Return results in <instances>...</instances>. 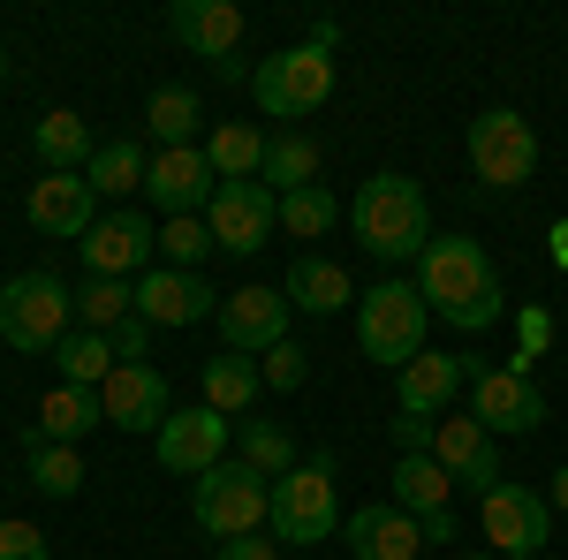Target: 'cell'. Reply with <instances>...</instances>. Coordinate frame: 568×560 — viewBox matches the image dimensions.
<instances>
[{"label": "cell", "instance_id": "1", "mask_svg": "<svg viewBox=\"0 0 568 560\" xmlns=\"http://www.w3.org/2000/svg\"><path fill=\"white\" fill-rule=\"evenodd\" d=\"M417 296L433 303V318H447L455 334H485L508 310V288H500L478 235H433L417 251Z\"/></svg>", "mask_w": 568, "mask_h": 560}, {"label": "cell", "instance_id": "2", "mask_svg": "<svg viewBox=\"0 0 568 560\" xmlns=\"http://www.w3.org/2000/svg\"><path fill=\"white\" fill-rule=\"evenodd\" d=\"M349 227L379 265H402L433 243V205H425V190L409 174H372L349 197Z\"/></svg>", "mask_w": 568, "mask_h": 560}, {"label": "cell", "instance_id": "3", "mask_svg": "<svg viewBox=\"0 0 568 560\" xmlns=\"http://www.w3.org/2000/svg\"><path fill=\"white\" fill-rule=\"evenodd\" d=\"M69 318H77V288L61 273L31 265V273L0 281V342L16 356H53L69 342Z\"/></svg>", "mask_w": 568, "mask_h": 560}, {"label": "cell", "instance_id": "4", "mask_svg": "<svg viewBox=\"0 0 568 560\" xmlns=\"http://www.w3.org/2000/svg\"><path fill=\"white\" fill-rule=\"evenodd\" d=\"M425 326H433V303L417 296V281H379V288H364L356 296V348L372 356V364H387L402 371L409 356H425Z\"/></svg>", "mask_w": 568, "mask_h": 560}, {"label": "cell", "instance_id": "5", "mask_svg": "<svg viewBox=\"0 0 568 560\" xmlns=\"http://www.w3.org/2000/svg\"><path fill=\"white\" fill-rule=\"evenodd\" d=\"M273 546H326L342 530V485H334V455L296 462L288 477H273V508H265Z\"/></svg>", "mask_w": 568, "mask_h": 560}, {"label": "cell", "instance_id": "6", "mask_svg": "<svg viewBox=\"0 0 568 560\" xmlns=\"http://www.w3.org/2000/svg\"><path fill=\"white\" fill-rule=\"evenodd\" d=\"M251 99L265 106V122H304L334 99V53L326 45H281L251 69Z\"/></svg>", "mask_w": 568, "mask_h": 560}, {"label": "cell", "instance_id": "7", "mask_svg": "<svg viewBox=\"0 0 568 560\" xmlns=\"http://www.w3.org/2000/svg\"><path fill=\"white\" fill-rule=\"evenodd\" d=\"M265 508H273V477H258L251 462H213V470L197 477V492H190V516H197V530L205 538H251V530H265Z\"/></svg>", "mask_w": 568, "mask_h": 560}, {"label": "cell", "instance_id": "8", "mask_svg": "<svg viewBox=\"0 0 568 560\" xmlns=\"http://www.w3.org/2000/svg\"><path fill=\"white\" fill-rule=\"evenodd\" d=\"M470 174H478L485 190H500V197H516L530 174H538V136L516 106H485L478 122H470Z\"/></svg>", "mask_w": 568, "mask_h": 560}, {"label": "cell", "instance_id": "9", "mask_svg": "<svg viewBox=\"0 0 568 560\" xmlns=\"http://www.w3.org/2000/svg\"><path fill=\"white\" fill-rule=\"evenodd\" d=\"M470 417L493 439L500 431L508 439H530V431L546 425V394L530 387V371H516V364H470Z\"/></svg>", "mask_w": 568, "mask_h": 560}, {"label": "cell", "instance_id": "10", "mask_svg": "<svg viewBox=\"0 0 568 560\" xmlns=\"http://www.w3.org/2000/svg\"><path fill=\"white\" fill-rule=\"evenodd\" d=\"M205 227H213V251L251 258V251H265V235L281 227V197L265 182H220L213 205H205Z\"/></svg>", "mask_w": 568, "mask_h": 560}, {"label": "cell", "instance_id": "11", "mask_svg": "<svg viewBox=\"0 0 568 560\" xmlns=\"http://www.w3.org/2000/svg\"><path fill=\"white\" fill-rule=\"evenodd\" d=\"M99 417L114 431H152L175 417V401H168V371L160 364H114L106 371V387H99Z\"/></svg>", "mask_w": 568, "mask_h": 560}, {"label": "cell", "instance_id": "12", "mask_svg": "<svg viewBox=\"0 0 568 560\" xmlns=\"http://www.w3.org/2000/svg\"><path fill=\"white\" fill-rule=\"evenodd\" d=\"M77 251H84L91 281H130V273H144V258L160 251V227L144 213H130V205H114V213H99V227H91Z\"/></svg>", "mask_w": 568, "mask_h": 560}, {"label": "cell", "instance_id": "13", "mask_svg": "<svg viewBox=\"0 0 568 560\" xmlns=\"http://www.w3.org/2000/svg\"><path fill=\"white\" fill-rule=\"evenodd\" d=\"M478 522L508 560H546V522H554V508L530 485H493L478 500Z\"/></svg>", "mask_w": 568, "mask_h": 560}, {"label": "cell", "instance_id": "14", "mask_svg": "<svg viewBox=\"0 0 568 560\" xmlns=\"http://www.w3.org/2000/svg\"><path fill=\"white\" fill-rule=\"evenodd\" d=\"M227 439H235V425L197 401V409H175V417L160 425L152 455H160V470H175V477H205L213 462H227Z\"/></svg>", "mask_w": 568, "mask_h": 560}, {"label": "cell", "instance_id": "15", "mask_svg": "<svg viewBox=\"0 0 568 560\" xmlns=\"http://www.w3.org/2000/svg\"><path fill=\"white\" fill-rule=\"evenodd\" d=\"M220 174L205 160V144H175V152H152V174H144V197L160 205L168 220H197L213 205Z\"/></svg>", "mask_w": 568, "mask_h": 560}, {"label": "cell", "instance_id": "16", "mask_svg": "<svg viewBox=\"0 0 568 560\" xmlns=\"http://www.w3.org/2000/svg\"><path fill=\"white\" fill-rule=\"evenodd\" d=\"M23 220L39 235H53V243H84L91 227H99V190H91L84 174H39L23 190Z\"/></svg>", "mask_w": 568, "mask_h": 560}, {"label": "cell", "instance_id": "17", "mask_svg": "<svg viewBox=\"0 0 568 560\" xmlns=\"http://www.w3.org/2000/svg\"><path fill=\"white\" fill-rule=\"evenodd\" d=\"M205 310L220 318V296L205 273H175V265H144L136 273V318L144 326H205Z\"/></svg>", "mask_w": 568, "mask_h": 560}, {"label": "cell", "instance_id": "18", "mask_svg": "<svg viewBox=\"0 0 568 560\" xmlns=\"http://www.w3.org/2000/svg\"><path fill=\"white\" fill-rule=\"evenodd\" d=\"M470 364H478V356H447V348L409 356V364L394 371V409H409V417H447L455 394H470Z\"/></svg>", "mask_w": 568, "mask_h": 560}, {"label": "cell", "instance_id": "19", "mask_svg": "<svg viewBox=\"0 0 568 560\" xmlns=\"http://www.w3.org/2000/svg\"><path fill=\"white\" fill-rule=\"evenodd\" d=\"M433 462L455 477V485H470V492L485 500V492L500 485V439H493L470 409H463V417L447 409V417H439V439H433Z\"/></svg>", "mask_w": 568, "mask_h": 560}, {"label": "cell", "instance_id": "20", "mask_svg": "<svg viewBox=\"0 0 568 560\" xmlns=\"http://www.w3.org/2000/svg\"><path fill=\"white\" fill-rule=\"evenodd\" d=\"M220 342L235 356H265V348L288 342V296L281 288H235L220 296Z\"/></svg>", "mask_w": 568, "mask_h": 560}, {"label": "cell", "instance_id": "21", "mask_svg": "<svg viewBox=\"0 0 568 560\" xmlns=\"http://www.w3.org/2000/svg\"><path fill=\"white\" fill-rule=\"evenodd\" d=\"M342 546L356 560H417L425 553V522L409 516V508H394V500H372V508H356L342 522Z\"/></svg>", "mask_w": 568, "mask_h": 560}, {"label": "cell", "instance_id": "22", "mask_svg": "<svg viewBox=\"0 0 568 560\" xmlns=\"http://www.w3.org/2000/svg\"><path fill=\"white\" fill-rule=\"evenodd\" d=\"M168 31H175V45H190L197 61H235V45H243V8H235V0H175V8H168Z\"/></svg>", "mask_w": 568, "mask_h": 560}, {"label": "cell", "instance_id": "23", "mask_svg": "<svg viewBox=\"0 0 568 560\" xmlns=\"http://www.w3.org/2000/svg\"><path fill=\"white\" fill-rule=\"evenodd\" d=\"M31 152H39L45 174H84L91 152H99V136H91L84 114H69V106H53V114H39L31 122Z\"/></svg>", "mask_w": 568, "mask_h": 560}, {"label": "cell", "instance_id": "24", "mask_svg": "<svg viewBox=\"0 0 568 560\" xmlns=\"http://www.w3.org/2000/svg\"><path fill=\"white\" fill-rule=\"evenodd\" d=\"M281 296H288V310H311V318L356 310V288H349V273H342L334 258H296L288 281H281Z\"/></svg>", "mask_w": 568, "mask_h": 560}, {"label": "cell", "instance_id": "25", "mask_svg": "<svg viewBox=\"0 0 568 560\" xmlns=\"http://www.w3.org/2000/svg\"><path fill=\"white\" fill-rule=\"evenodd\" d=\"M318 174H326V152H318V136H304V130L265 136V167H258V182L273 190V197H288V190H311Z\"/></svg>", "mask_w": 568, "mask_h": 560}, {"label": "cell", "instance_id": "26", "mask_svg": "<svg viewBox=\"0 0 568 560\" xmlns=\"http://www.w3.org/2000/svg\"><path fill=\"white\" fill-rule=\"evenodd\" d=\"M394 508H409V516L417 522H439V516H455V508H447V485H455V477L439 470L433 455H394Z\"/></svg>", "mask_w": 568, "mask_h": 560}, {"label": "cell", "instance_id": "27", "mask_svg": "<svg viewBox=\"0 0 568 560\" xmlns=\"http://www.w3.org/2000/svg\"><path fill=\"white\" fill-rule=\"evenodd\" d=\"M23 470L39 485L45 500H77L84 492V447H61L45 431H23Z\"/></svg>", "mask_w": 568, "mask_h": 560}, {"label": "cell", "instance_id": "28", "mask_svg": "<svg viewBox=\"0 0 568 560\" xmlns=\"http://www.w3.org/2000/svg\"><path fill=\"white\" fill-rule=\"evenodd\" d=\"M197 122H205V99H197L190 84H160L152 99H144V136H152L160 152L190 144V136H197Z\"/></svg>", "mask_w": 568, "mask_h": 560}, {"label": "cell", "instance_id": "29", "mask_svg": "<svg viewBox=\"0 0 568 560\" xmlns=\"http://www.w3.org/2000/svg\"><path fill=\"white\" fill-rule=\"evenodd\" d=\"M91 425H106V417H99V387H53L39 401V417H31V431L61 439V447H84Z\"/></svg>", "mask_w": 568, "mask_h": 560}, {"label": "cell", "instance_id": "30", "mask_svg": "<svg viewBox=\"0 0 568 560\" xmlns=\"http://www.w3.org/2000/svg\"><path fill=\"white\" fill-rule=\"evenodd\" d=\"M258 387H265L258 364H251V356H235V348H220L213 364H205V409H220L227 425H235V417L258 401Z\"/></svg>", "mask_w": 568, "mask_h": 560}, {"label": "cell", "instance_id": "31", "mask_svg": "<svg viewBox=\"0 0 568 560\" xmlns=\"http://www.w3.org/2000/svg\"><path fill=\"white\" fill-rule=\"evenodd\" d=\"M205 160H213L220 182H258V167H265V136L251 130V122H220V130H205Z\"/></svg>", "mask_w": 568, "mask_h": 560}, {"label": "cell", "instance_id": "32", "mask_svg": "<svg viewBox=\"0 0 568 560\" xmlns=\"http://www.w3.org/2000/svg\"><path fill=\"white\" fill-rule=\"evenodd\" d=\"M144 174H152L144 144H136V136H114V144H99V152H91L84 182L99 190V197H130V190H144Z\"/></svg>", "mask_w": 568, "mask_h": 560}, {"label": "cell", "instance_id": "33", "mask_svg": "<svg viewBox=\"0 0 568 560\" xmlns=\"http://www.w3.org/2000/svg\"><path fill=\"white\" fill-rule=\"evenodd\" d=\"M53 364H61V387H106L114 342H106V334H69V342L53 348Z\"/></svg>", "mask_w": 568, "mask_h": 560}, {"label": "cell", "instance_id": "34", "mask_svg": "<svg viewBox=\"0 0 568 560\" xmlns=\"http://www.w3.org/2000/svg\"><path fill=\"white\" fill-rule=\"evenodd\" d=\"M334 220H342V205H334L326 182H311V190H288V197H281V235H296V243H318Z\"/></svg>", "mask_w": 568, "mask_h": 560}, {"label": "cell", "instance_id": "35", "mask_svg": "<svg viewBox=\"0 0 568 560\" xmlns=\"http://www.w3.org/2000/svg\"><path fill=\"white\" fill-rule=\"evenodd\" d=\"M235 462H251L258 477H288L296 470V439L281 425H235Z\"/></svg>", "mask_w": 568, "mask_h": 560}, {"label": "cell", "instance_id": "36", "mask_svg": "<svg viewBox=\"0 0 568 560\" xmlns=\"http://www.w3.org/2000/svg\"><path fill=\"white\" fill-rule=\"evenodd\" d=\"M77 318H84V334H114L122 318H136V281H84Z\"/></svg>", "mask_w": 568, "mask_h": 560}, {"label": "cell", "instance_id": "37", "mask_svg": "<svg viewBox=\"0 0 568 560\" xmlns=\"http://www.w3.org/2000/svg\"><path fill=\"white\" fill-rule=\"evenodd\" d=\"M205 243H213L205 220H168V227H160V251H168L175 273H197V265H205Z\"/></svg>", "mask_w": 568, "mask_h": 560}, {"label": "cell", "instance_id": "38", "mask_svg": "<svg viewBox=\"0 0 568 560\" xmlns=\"http://www.w3.org/2000/svg\"><path fill=\"white\" fill-rule=\"evenodd\" d=\"M258 379H265V387H273V394H296V387H304V379H311V356H304V348H296V342L265 348V356H258Z\"/></svg>", "mask_w": 568, "mask_h": 560}, {"label": "cell", "instance_id": "39", "mask_svg": "<svg viewBox=\"0 0 568 560\" xmlns=\"http://www.w3.org/2000/svg\"><path fill=\"white\" fill-rule=\"evenodd\" d=\"M394 455H433V439H439V417H409V409H394Z\"/></svg>", "mask_w": 568, "mask_h": 560}, {"label": "cell", "instance_id": "40", "mask_svg": "<svg viewBox=\"0 0 568 560\" xmlns=\"http://www.w3.org/2000/svg\"><path fill=\"white\" fill-rule=\"evenodd\" d=\"M0 560H45V530L39 522L0 516Z\"/></svg>", "mask_w": 568, "mask_h": 560}, {"label": "cell", "instance_id": "41", "mask_svg": "<svg viewBox=\"0 0 568 560\" xmlns=\"http://www.w3.org/2000/svg\"><path fill=\"white\" fill-rule=\"evenodd\" d=\"M106 342H114V364H144V342H152V326H144V318H122Z\"/></svg>", "mask_w": 568, "mask_h": 560}, {"label": "cell", "instance_id": "42", "mask_svg": "<svg viewBox=\"0 0 568 560\" xmlns=\"http://www.w3.org/2000/svg\"><path fill=\"white\" fill-rule=\"evenodd\" d=\"M220 560H281V546H265V530H251V538H227Z\"/></svg>", "mask_w": 568, "mask_h": 560}, {"label": "cell", "instance_id": "43", "mask_svg": "<svg viewBox=\"0 0 568 560\" xmlns=\"http://www.w3.org/2000/svg\"><path fill=\"white\" fill-rule=\"evenodd\" d=\"M311 45H326V53H334V45H342V23H334V16H318V23H311Z\"/></svg>", "mask_w": 568, "mask_h": 560}, {"label": "cell", "instance_id": "44", "mask_svg": "<svg viewBox=\"0 0 568 560\" xmlns=\"http://www.w3.org/2000/svg\"><path fill=\"white\" fill-rule=\"evenodd\" d=\"M546 243H554V265L568 273V220H554V235H546Z\"/></svg>", "mask_w": 568, "mask_h": 560}, {"label": "cell", "instance_id": "45", "mask_svg": "<svg viewBox=\"0 0 568 560\" xmlns=\"http://www.w3.org/2000/svg\"><path fill=\"white\" fill-rule=\"evenodd\" d=\"M546 508H561V516H568V462L554 470V492H546Z\"/></svg>", "mask_w": 568, "mask_h": 560}, {"label": "cell", "instance_id": "46", "mask_svg": "<svg viewBox=\"0 0 568 560\" xmlns=\"http://www.w3.org/2000/svg\"><path fill=\"white\" fill-rule=\"evenodd\" d=\"M455 560H500V553H455Z\"/></svg>", "mask_w": 568, "mask_h": 560}, {"label": "cell", "instance_id": "47", "mask_svg": "<svg viewBox=\"0 0 568 560\" xmlns=\"http://www.w3.org/2000/svg\"><path fill=\"white\" fill-rule=\"evenodd\" d=\"M0 84H8V45H0Z\"/></svg>", "mask_w": 568, "mask_h": 560}]
</instances>
